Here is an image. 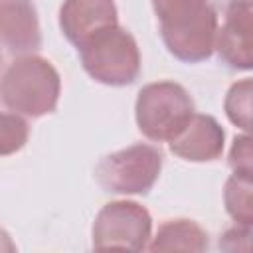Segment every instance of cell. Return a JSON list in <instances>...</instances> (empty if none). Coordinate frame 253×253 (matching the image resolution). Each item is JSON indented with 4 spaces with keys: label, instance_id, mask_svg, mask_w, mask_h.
<instances>
[{
    "label": "cell",
    "instance_id": "6da1fadb",
    "mask_svg": "<svg viewBox=\"0 0 253 253\" xmlns=\"http://www.w3.org/2000/svg\"><path fill=\"white\" fill-rule=\"evenodd\" d=\"M166 49L184 63L213 53L217 12L210 0H152Z\"/></svg>",
    "mask_w": 253,
    "mask_h": 253
},
{
    "label": "cell",
    "instance_id": "7a4b0ae2",
    "mask_svg": "<svg viewBox=\"0 0 253 253\" xmlns=\"http://www.w3.org/2000/svg\"><path fill=\"white\" fill-rule=\"evenodd\" d=\"M61 93L57 69L40 55L16 57L0 77V101L6 109L24 117H43L53 113Z\"/></svg>",
    "mask_w": 253,
    "mask_h": 253
},
{
    "label": "cell",
    "instance_id": "3957f363",
    "mask_svg": "<svg viewBox=\"0 0 253 253\" xmlns=\"http://www.w3.org/2000/svg\"><path fill=\"white\" fill-rule=\"evenodd\" d=\"M77 49L83 69L103 85L125 87L134 83L140 75L136 40L119 24L97 32Z\"/></svg>",
    "mask_w": 253,
    "mask_h": 253
},
{
    "label": "cell",
    "instance_id": "277c9868",
    "mask_svg": "<svg viewBox=\"0 0 253 253\" xmlns=\"http://www.w3.org/2000/svg\"><path fill=\"white\" fill-rule=\"evenodd\" d=\"M194 101L174 81L148 83L138 91L134 117L138 130L154 142H170L192 119Z\"/></svg>",
    "mask_w": 253,
    "mask_h": 253
},
{
    "label": "cell",
    "instance_id": "5b68a950",
    "mask_svg": "<svg viewBox=\"0 0 253 253\" xmlns=\"http://www.w3.org/2000/svg\"><path fill=\"white\" fill-rule=\"evenodd\" d=\"M162 170V152L150 144H132L111 152L95 166V180L111 194H148Z\"/></svg>",
    "mask_w": 253,
    "mask_h": 253
},
{
    "label": "cell",
    "instance_id": "8992f818",
    "mask_svg": "<svg viewBox=\"0 0 253 253\" xmlns=\"http://www.w3.org/2000/svg\"><path fill=\"white\" fill-rule=\"evenodd\" d=\"M152 233V217L148 210L130 200L105 204L93 221L95 249H146Z\"/></svg>",
    "mask_w": 253,
    "mask_h": 253
},
{
    "label": "cell",
    "instance_id": "52a82bcc",
    "mask_svg": "<svg viewBox=\"0 0 253 253\" xmlns=\"http://www.w3.org/2000/svg\"><path fill=\"white\" fill-rule=\"evenodd\" d=\"M251 0H229L223 22L215 30L213 49L219 59L237 71H249L251 57Z\"/></svg>",
    "mask_w": 253,
    "mask_h": 253
},
{
    "label": "cell",
    "instance_id": "ba28073f",
    "mask_svg": "<svg viewBox=\"0 0 253 253\" xmlns=\"http://www.w3.org/2000/svg\"><path fill=\"white\" fill-rule=\"evenodd\" d=\"M115 24H119L115 0H63L59 8V28L75 47Z\"/></svg>",
    "mask_w": 253,
    "mask_h": 253
},
{
    "label": "cell",
    "instance_id": "9c48e42d",
    "mask_svg": "<svg viewBox=\"0 0 253 253\" xmlns=\"http://www.w3.org/2000/svg\"><path fill=\"white\" fill-rule=\"evenodd\" d=\"M0 43L20 55L40 49L42 32L32 0H0Z\"/></svg>",
    "mask_w": 253,
    "mask_h": 253
},
{
    "label": "cell",
    "instance_id": "30bf717a",
    "mask_svg": "<svg viewBox=\"0 0 253 253\" xmlns=\"http://www.w3.org/2000/svg\"><path fill=\"white\" fill-rule=\"evenodd\" d=\"M225 132L211 115L194 113L188 125L170 140V150L188 162H210L221 156Z\"/></svg>",
    "mask_w": 253,
    "mask_h": 253
},
{
    "label": "cell",
    "instance_id": "8fae6325",
    "mask_svg": "<svg viewBox=\"0 0 253 253\" xmlns=\"http://www.w3.org/2000/svg\"><path fill=\"white\" fill-rule=\"evenodd\" d=\"M152 241L146 245L150 251H206L208 233L194 219H168L164 221Z\"/></svg>",
    "mask_w": 253,
    "mask_h": 253
},
{
    "label": "cell",
    "instance_id": "7c38bea8",
    "mask_svg": "<svg viewBox=\"0 0 253 253\" xmlns=\"http://www.w3.org/2000/svg\"><path fill=\"white\" fill-rule=\"evenodd\" d=\"M253 184L251 176H239L231 174L225 182L223 190V202L227 213L235 219L237 225L251 227L253 221V196H251Z\"/></svg>",
    "mask_w": 253,
    "mask_h": 253
},
{
    "label": "cell",
    "instance_id": "4fadbf2b",
    "mask_svg": "<svg viewBox=\"0 0 253 253\" xmlns=\"http://www.w3.org/2000/svg\"><path fill=\"white\" fill-rule=\"evenodd\" d=\"M225 115L227 119L239 126L241 130H249V121H251V79H241L233 83L225 95Z\"/></svg>",
    "mask_w": 253,
    "mask_h": 253
},
{
    "label": "cell",
    "instance_id": "5bb4252c",
    "mask_svg": "<svg viewBox=\"0 0 253 253\" xmlns=\"http://www.w3.org/2000/svg\"><path fill=\"white\" fill-rule=\"evenodd\" d=\"M28 142V123L16 113H0V156L22 150Z\"/></svg>",
    "mask_w": 253,
    "mask_h": 253
},
{
    "label": "cell",
    "instance_id": "9a60e30c",
    "mask_svg": "<svg viewBox=\"0 0 253 253\" xmlns=\"http://www.w3.org/2000/svg\"><path fill=\"white\" fill-rule=\"evenodd\" d=\"M229 166L233 174H239V176L253 174V152H251V140L247 134L233 138V144L229 150Z\"/></svg>",
    "mask_w": 253,
    "mask_h": 253
},
{
    "label": "cell",
    "instance_id": "2e32d148",
    "mask_svg": "<svg viewBox=\"0 0 253 253\" xmlns=\"http://www.w3.org/2000/svg\"><path fill=\"white\" fill-rule=\"evenodd\" d=\"M0 251H16V245H14V241L10 239V235L4 231V229H0Z\"/></svg>",
    "mask_w": 253,
    "mask_h": 253
},
{
    "label": "cell",
    "instance_id": "e0dca14e",
    "mask_svg": "<svg viewBox=\"0 0 253 253\" xmlns=\"http://www.w3.org/2000/svg\"><path fill=\"white\" fill-rule=\"evenodd\" d=\"M0 67H2V53H0Z\"/></svg>",
    "mask_w": 253,
    "mask_h": 253
}]
</instances>
